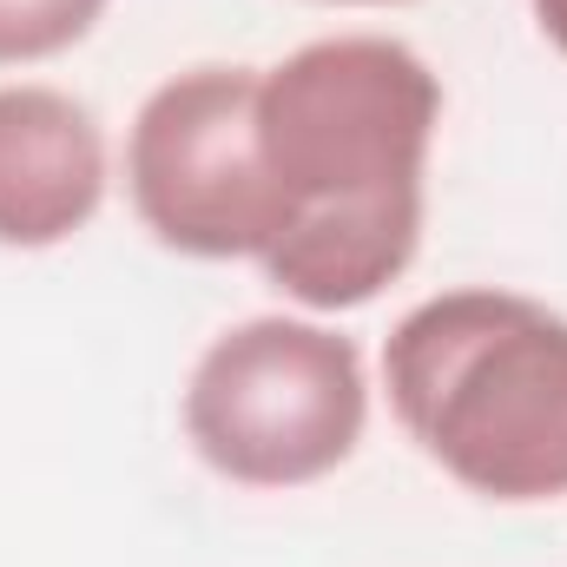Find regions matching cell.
<instances>
[{
  "label": "cell",
  "mask_w": 567,
  "mask_h": 567,
  "mask_svg": "<svg viewBox=\"0 0 567 567\" xmlns=\"http://www.w3.org/2000/svg\"><path fill=\"white\" fill-rule=\"evenodd\" d=\"M528 13H535L542 40H548V47L567 60V0H528Z\"/></svg>",
  "instance_id": "7"
},
{
  "label": "cell",
  "mask_w": 567,
  "mask_h": 567,
  "mask_svg": "<svg viewBox=\"0 0 567 567\" xmlns=\"http://www.w3.org/2000/svg\"><path fill=\"white\" fill-rule=\"evenodd\" d=\"M390 416L455 488L495 508L567 502V317L542 297L462 284L383 337Z\"/></svg>",
  "instance_id": "2"
},
{
  "label": "cell",
  "mask_w": 567,
  "mask_h": 567,
  "mask_svg": "<svg viewBox=\"0 0 567 567\" xmlns=\"http://www.w3.org/2000/svg\"><path fill=\"white\" fill-rule=\"evenodd\" d=\"M185 442L231 488H310L337 475L370 429L357 337L323 317H245L218 330L185 377Z\"/></svg>",
  "instance_id": "3"
},
{
  "label": "cell",
  "mask_w": 567,
  "mask_h": 567,
  "mask_svg": "<svg viewBox=\"0 0 567 567\" xmlns=\"http://www.w3.org/2000/svg\"><path fill=\"white\" fill-rule=\"evenodd\" d=\"M126 198L152 245L265 265L284 238V198L258 145V66H185L158 80L126 126Z\"/></svg>",
  "instance_id": "4"
},
{
  "label": "cell",
  "mask_w": 567,
  "mask_h": 567,
  "mask_svg": "<svg viewBox=\"0 0 567 567\" xmlns=\"http://www.w3.org/2000/svg\"><path fill=\"white\" fill-rule=\"evenodd\" d=\"M442 80L410 40L330 33L258 66V145L284 238L258 265L303 317L377 303L423 251Z\"/></svg>",
  "instance_id": "1"
},
{
  "label": "cell",
  "mask_w": 567,
  "mask_h": 567,
  "mask_svg": "<svg viewBox=\"0 0 567 567\" xmlns=\"http://www.w3.org/2000/svg\"><path fill=\"white\" fill-rule=\"evenodd\" d=\"M317 7H410V0H317Z\"/></svg>",
  "instance_id": "8"
},
{
  "label": "cell",
  "mask_w": 567,
  "mask_h": 567,
  "mask_svg": "<svg viewBox=\"0 0 567 567\" xmlns=\"http://www.w3.org/2000/svg\"><path fill=\"white\" fill-rule=\"evenodd\" d=\"M113 185L106 126L86 100L13 80L0 86V251H53L80 238Z\"/></svg>",
  "instance_id": "5"
},
{
  "label": "cell",
  "mask_w": 567,
  "mask_h": 567,
  "mask_svg": "<svg viewBox=\"0 0 567 567\" xmlns=\"http://www.w3.org/2000/svg\"><path fill=\"white\" fill-rule=\"evenodd\" d=\"M113 0H0V66H40L73 53Z\"/></svg>",
  "instance_id": "6"
}]
</instances>
